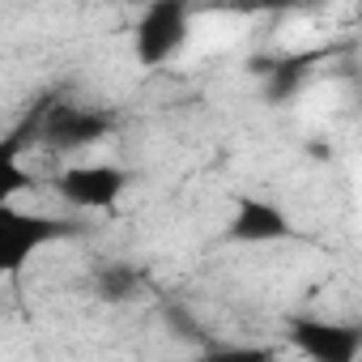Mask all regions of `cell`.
Returning <instances> with one entry per match:
<instances>
[{
    "mask_svg": "<svg viewBox=\"0 0 362 362\" xmlns=\"http://www.w3.org/2000/svg\"><path fill=\"white\" fill-rule=\"evenodd\" d=\"M73 226L47 214H22L18 205H0V273H22V264L56 243L60 235H69Z\"/></svg>",
    "mask_w": 362,
    "mask_h": 362,
    "instance_id": "obj_1",
    "label": "cell"
},
{
    "mask_svg": "<svg viewBox=\"0 0 362 362\" xmlns=\"http://www.w3.org/2000/svg\"><path fill=\"white\" fill-rule=\"evenodd\" d=\"M192 26H188V9L184 5H170V0H162V5H149L132 30V52L145 69H162L170 64L179 52H184Z\"/></svg>",
    "mask_w": 362,
    "mask_h": 362,
    "instance_id": "obj_2",
    "label": "cell"
},
{
    "mask_svg": "<svg viewBox=\"0 0 362 362\" xmlns=\"http://www.w3.org/2000/svg\"><path fill=\"white\" fill-rule=\"evenodd\" d=\"M290 345L303 358H311V362H358V354H362V324L298 315V320H290Z\"/></svg>",
    "mask_w": 362,
    "mask_h": 362,
    "instance_id": "obj_3",
    "label": "cell"
},
{
    "mask_svg": "<svg viewBox=\"0 0 362 362\" xmlns=\"http://www.w3.org/2000/svg\"><path fill=\"white\" fill-rule=\"evenodd\" d=\"M128 188V175L119 166H69L60 179H56V192L69 201V205H81V209H111Z\"/></svg>",
    "mask_w": 362,
    "mask_h": 362,
    "instance_id": "obj_4",
    "label": "cell"
},
{
    "mask_svg": "<svg viewBox=\"0 0 362 362\" xmlns=\"http://www.w3.org/2000/svg\"><path fill=\"white\" fill-rule=\"evenodd\" d=\"M107 128H111V115L107 111L77 107V103H60V107H52V115L43 124V141L52 149H81V145H94Z\"/></svg>",
    "mask_w": 362,
    "mask_h": 362,
    "instance_id": "obj_5",
    "label": "cell"
},
{
    "mask_svg": "<svg viewBox=\"0 0 362 362\" xmlns=\"http://www.w3.org/2000/svg\"><path fill=\"white\" fill-rule=\"evenodd\" d=\"M290 235V222L277 205L269 201H239L235 205V218H230V239L239 243H273V239H286Z\"/></svg>",
    "mask_w": 362,
    "mask_h": 362,
    "instance_id": "obj_6",
    "label": "cell"
},
{
    "mask_svg": "<svg viewBox=\"0 0 362 362\" xmlns=\"http://www.w3.org/2000/svg\"><path fill=\"white\" fill-rule=\"evenodd\" d=\"M98 294L111 303H124L128 294H136V269L132 264H103L98 269Z\"/></svg>",
    "mask_w": 362,
    "mask_h": 362,
    "instance_id": "obj_7",
    "label": "cell"
},
{
    "mask_svg": "<svg viewBox=\"0 0 362 362\" xmlns=\"http://www.w3.org/2000/svg\"><path fill=\"white\" fill-rule=\"evenodd\" d=\"M197 362H277L269 345H209Z\"/></svg>",
    "mask_w": 362,
    "mask_h": 362,
    "instance_id": "obj_8",
    "label": "cell"
}]
</instances>
